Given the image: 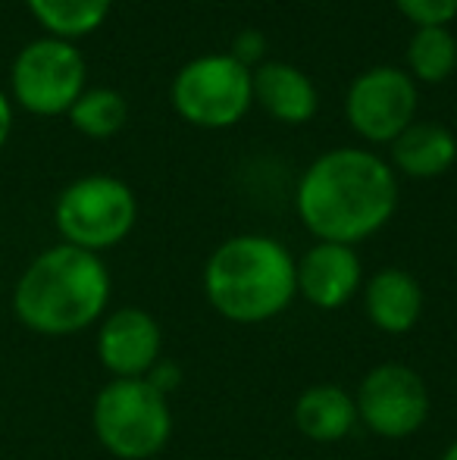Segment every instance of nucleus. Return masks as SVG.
<instances>
[{
  "label": "nucleus",
  "mask_w": 457,
  "mask_h": 460,
  "mask_svg": "<svg viewBox=\"0 0 457 460\" xmlns=\"http://www.w3.org/2000/svg\"><path fill=\"white\" fill-rule=\"evenodd\" d=\"M92 426L113 457L151 460L170 445L172 411L147 379H113L94 398Z\"/></svg>",
  "instance_id": "20e7f679"
},
{
  "label": "nucleus",
  "mask_w": 457,
  "mask_h": 460,
  "mask_svg": "<svg viewBox=\"0 0 457 460\" xmlns=\"http://www.w3.org/2000/svg\"><path fill=\"white\" fill-rule=\"evenodd\" d=\"M110 304V273L92 251L57 244L38 254L13 288V314L48 339L85 332Z\"/></svg>",
  "instance_id": "f03ea898"
},
{
  "label": "nucleus",
  "mask_w": 457,
  "mask_h": 460,
  "mask_svg": "<svg viewBox=\"0 0 457 460\" xmlns=\"http://www.w3.org/2000/svg\"><path fill=\"white\" fill-rule=\"evenodd\" d=\"M69 119L88 138H110L126 126L128 103L113 88H92V92H82L79 101L69 107Z\"/></svg>",
  "instance_id": "a211bd4d"
},
{
  "label": "nucleus",
  "mask_w": 457,
  "mask_h": 460,
  "mask_svg": "<svg viewBox=\"0 0 457 460\" xmlns=\"http://www.w3.org/2000/svg\"><path fill=\"white\" fill-rule=\"evenodd\" d=\"M442 460H457V438L445 448V455H442Z\"/></svg>",
  "instance_id": "4be33fe9"
},
{
  "label": "nucleus",
  "mask_w": 457,
  "mask_h": 460,
  "mask_svg": "<svg viewBox=\"0 0 457 460\" xmlns=\"http://www.w3.org/2000/svg\"><path fill=\"white\" fill-rule=\"evenodd\" d=\"M357 420L379 438H410L429 420V388L417 369L379 364L360 379L354 392Z\"/></svg>",
  "instance_id": "6e6552de"
},
{
  "label": "nucleus",
  "mask_w": 457,
  "mask_h": 460,
  "mask_svg": "<svg viewBox=\"0 0 457 460\" xmlns=\"http://www.w3.org/2000/svg\"><path fill=\"white\" fill-rule=\"evenodd\" d=\"M294 426L311 442H342L357 426L354 394H347L342 385H332V382H320V385L304 388L298 394V401H294Z\"/></svg>",
  "instance_id": "4468645a"
},
{
  "label": "nucleus",
  "mask_w": 457,
  "mask_h": 460,
  "mask_svg": "<svg viewBox=\"0 0 457 460\" xmlns=\"http://www.w3.org/2000/svg\"><path fill=\"white\" fill-rule=\"evenodd\" d=\"M408 66L410 79L420 82H445L457 69V41L448 29L429 25L417 29L408 44Z\"/></svg>",
  "instance_id": "f3484780"
},
{
  "label": "nucleus",
  "mask_w": 457,
  "mask_h": 460,
  "mask_svg": "<svg viewBox=\"0 0 457 460\" xmlns=\"http://www.w3.org/2000/svg\"><path fill=\"white\" fill-rule=\"evenodd\" d=\"M294 207L317 242L357 244L376 235L398 207V182L382 157L336 147L304 170Z\"/></svg>",
  "instance_id": "f257e3e1"
},
{
  "label": "nucleus",
  "mask_w": 457,
  "mask_h": 460,
  "mask_svg": "<svg viewBox=\"0 0 457 460\" xmlns=\"http://www.w3.org/2000/svg\"><path fill=\"white\" fill-rule=\"evenodd\" d=\"M85 92V57L73 41L38 38L13 63V94L29 113H69Z\"/></svg>",
  "instance_id": "0eeeda50"
},
{
  "label": "nucleus",
  "mask_w": 457,
  "mask_h": 460,
  "mask_svg": "<svg viewBox=\"0 0 457 460\" xmlns=\"http://www.w3.org/2000/svg\"><path fill=\"white\" fill-rule=\"evenodd\" d=\"M417 113V85L410 73L395 66H373L351 82L345 116L351 128L373 145H391Z\"/></svg>",
  "instance_id": "1a4fd4ad"
},
{
  "label": "nucleus",
  "mask_w": 457,
  "mask_h": 460,
  "mask_svg": "<svg viewBox=\"0 0 457 460\" xmlns=\"http://www.w3.org/2000/svg\"><path fill=\"white\" fill-rule=\"evenodd\" d=\"M204 295L229 323H269L286 314L298 295L294 257L269 235H235L210 254Z\"/></svg>",
  "instance_id": "7ed1b4c3"
},
{
  "label": "nucleus",
  "mask_w": 457,
  "mask_h": 460,
  "mask_svg": "<svg viewBox=\"0 0 457 460\" xmlns=\"http://www.w3.org/2000/svg\"><path fill=\"white\" fill-rule=\"evenodd\" d=\"M263 50H267V38H263V31L244 29V31H238L235 41H232L229 57H235L242 66H248L250 73H254V69L263 63Z\"/></svg>",
  "instance_id": "aec40b11"
},
{
  "label": "nucleus",
  "mask_w": 457,
  "mask_h": 460,
  "mask_svg": "<svg viewBox=\"0 0 457 460\" xmlns=\"http://www.w3.org/2000/svg\"><path fill=\"white\" fill-rule=\"evenodd\" d=\"M10 128H13V107H10V101H6V94L0 92V147L10 138Z\"/></svg>",
  "instance_id": "412c9836"
},
{
  "label": "nucleus",
  "mask_w": 457,
  "mask_h": 460,
  "mask_svg": "<svg viewBox=\"0 0 457 460\" xmlns=\"http://www.w3.org/2000/svg\"><path fill=\"white\" fill-rule=\"evenodd\" d=\"M366 320L385 335H404L423 316V288L408 270L385 267L364 282Z\"/></svg>",
  "instance_id": "f8f14e48"
},
{
  "label": "nucleus",
  "mask_w": 457,
  "mask_h": 460,
  "mask_svg": "<svg viewBox=\"0 0 457 460\" xmlns=\"http://www.w3.org/2000/svg\"><path fill=\"white\" fill-rule=\"evenodd\" d=\"M395 6L417 25V29H429V25H442L457 16V0H395Z\"/></svg>",
  "instance_id": "6ab92c4d"
},
{
  "label": "nucleus",
  "mask_w": 457,
  "mask_h": 460,
  "mask_svg": "<svg viewBox=\"0 0 457 460\" xmlns=\"http://www.w3.org/2000/svg\"><path fill=\"white\" fill-rule=\"evenodd\" d=\"M54 219L63 244L98 254L128 238L138 219V200L122 179L85 176L63 188V194L57 198Z\"/></svg>",
  "instance_id": "39448f33"
},
{
  "label": "nucleus",
  "mask_w": 457,
  "mask_h": 460,
  "mask_svg": "<svg viewBox=\"0 0 457 460\" xmlns=\"http://www.w3.org/2000/svg\"><path fill=\"white\" fill-rule=\"evenodd\" d=\"M172 107L198 128H229L254 103V79L229 54H207L185 63L172 79Z\"/></svg>",
  "instance_id": "423d86ee"
},
{
  "label": "nucleus",
  "mask_w": 457,
  "mask_h": 460,
  "mask_svg": "<svg viewBox=\"0 0 457 460\" xmlns=\"http://www.w3.org/2000/svg\"><path fill=\"white\" fill-rule=\"evenodd\" d=\"M391 160L410 179H435L457 160V141L439 122H410L391 141Z\"/></svg>",
  "instance_id": "2eb2a0df"
},
{
  "label": "nucleus",
  "mask_w": 457,
  "mask_h": 460,
  "mask_svg": "<svg viewBox=\"0 0 457 460\" xmlns=\"http://www.w3.org/2000/svg\"><path fill=\"white\" fill-rule=\"evenodd\" d=\"M298 295L317 310H338L360 291L364 263L351 244L317 242L294 261Z\"/></svg>",
  "instance_id": "9b49d317"
},
{
  "label": "nucleus",
  "mask_w": 457,
  "mask_h": 460,
  "mask_svg": "<svg viewBox=\"0 0 457 460\" xmlns=\"http://www.w3.org/2000/svg\"><path fill=\"white\" fill-rule=\"evenodd\" d=\"M254 79V101L267 110L273 119L301 126L317 113V88L311 75H304L292 63L267 60L250 73Z\"/></svg>",
  "instance_id": "ddd939ff"
},
{
  "label": "nucleus",
  "mask_w": 457,
  "mask_h": 460,
  "mask_svg": "<svg viewBox=\"0 0 457 460\" xmlns=\"http://www.w3.org/2000/svg\"><path fill=\"white\" fill-rule=\"evenodd\" d=\"M31 16L50 31V38H73L92 35L110 13V0H25Z\"/></svg>",
  "instance_id": "dca6fc26"
},
{
  "label": "nucleus",
  "mask_w": 457,
  "mask_h": 460,
  "mask_svg": "<svg viewBox=\"0 0 457 460\" xmlns=\"http://www.w3.org/2000/svg\"><path fill=\"white\" fill-rule=\"evenodd\" d=\"M163 329L147 310L119 307L98 329V358L113 379H147L160 364Z\"/></svg>",
  "instance_id": "9d476101"
}]
</instances>
